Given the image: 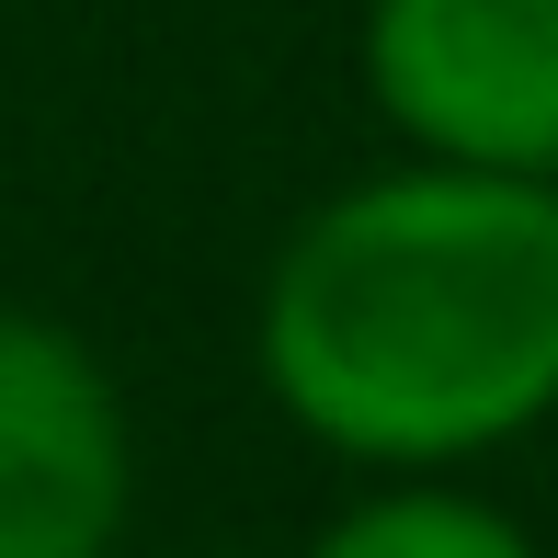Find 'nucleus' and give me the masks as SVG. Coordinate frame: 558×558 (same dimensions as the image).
<instances>
[{"label": "nucleus", "mask_w": 558, "mask_h": 558, "mask_svg": "<svg viewBox=\"0 0 558 558\" xmlns=\"http://www.w3.org/2000/svg\"><path fill=\"white\" fill-rule=\"evenodd\" d=\"M251 365L308 445L434 478L558 411V183L399 160L286 228Z\"/></svg>", "instance_id": "f257e3e1"}, {"label": "nucleus", "mask_w": 558, "mask_h": 558, "mask_svg": "<svg viewBox=\"0 0 558 558\" xmlns=\"http://www.w3.org/2000/svg\"><path fill=\"white\" fill-rule=\"evenodd\" d=\"M137 434L104 353L35 308H0V558H114Z\"/></svg>", "instance_id": "7ed1b4c3"}, {"label": "nucleus", "mask_w": 558, "mask_h": 558, "mask_svg": "<svg viewBox=\"0 0 558 558\" xmlns=\"http://www.w3.org/2000/svg\"><path fill=\"white\" fill-rule=\"evenodd\" d=\"M308 558H536V536H524L513 513H490L478 490L411 478V490H376V501H353V513H331Z\"/></svg>", "instance_id": "20e7f679"}, {"label": "nucleus", "mask_w": 558, "mask_h": 558, "mask_svg": "<svg viewBox=\"0 0 558 558\" xmlns=\"http://www.w3.org/2000/svg\"><path fill=\"white\" fill-rule=\"evenodd\" d=\"M353 58L411 160L558 183V0H365Z\"/></svg>", "instance_id": "f03ea898"}]
</instances>
